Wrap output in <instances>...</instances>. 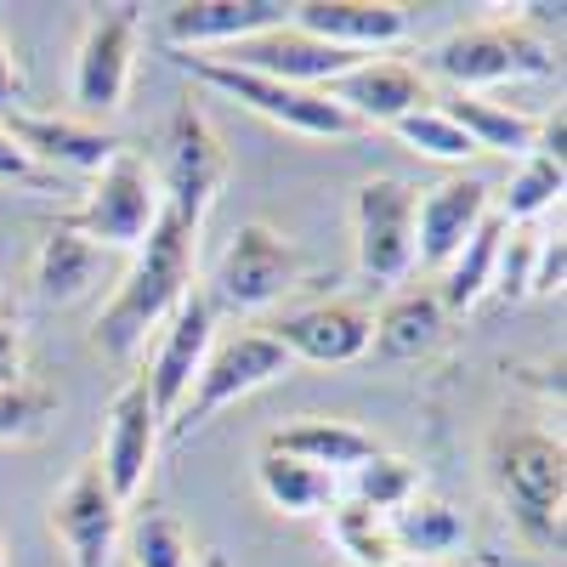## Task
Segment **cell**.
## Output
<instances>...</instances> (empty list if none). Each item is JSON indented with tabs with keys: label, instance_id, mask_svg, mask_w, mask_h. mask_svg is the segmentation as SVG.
Listing matches in <instances>:
<instances>
[{
	"label": "cell",
	"instance_id": "5b68a950",
	"mask_svg": "<svg viewBox=\"0 0 567 567\" xmlns=\"http://www.w3.org/2000/svg\"><path fill=\"white\" fill-rule=\"evenodd\" d=\"M194 80H205L210 91H221V97L245 103L250 114L296 131V136H312V142H341V136H358L363 125L352 114H341L336 103L323 97V91H301V85H284V80H267V74H250V69H233L221 58H176Z\"/></svg>",
	"mask_w": 567,
	"mask_h": 567
},
{
	"label": "cell",
	"instance_id": "ab89813d",
	"mask_svg": "<svg viewBox=\"0 0 567 567\" xmlns=\"http://www.w3.org/2000/svg\"><path fill=\"white\" fill-rule=\"evenodd\" d=\"M392 567H449V561H392Z\"/></svg>",
	"mask_w": 567,
	"mask_h": 567
},
{
	"label": "cell",
	"instance_id": "52a82bcc",
	"mask_svg": "<svg viewBox=\"0 0 567 567\" xmlns=\"http://www.w3.org/2000/svg\"><path fill=\"white\" fill-rule=\"evenodd\" d=\"M301 250L296 239H284L278 227L267 221H245L239 233L227 239L221 261H216V278H210V307H227V312H261L272 301H284L301 284Z\"/></svg>",
	"mask_w": 567,
	"mask_h": 567
},
{
	"label": "cell",
	"instance_id": "30bf717a",
	"mask_svg": "<svg viewBox=\"0 0 567 567\" xmlns=\"http://www.w3.org/2000/svg\"><path fill=\"white\" fill-rule=\"evenodd\" d=\"M136 74V7H103L85 18L80 52H74V80L69 97L74 109L97 125L103 114L125 109V91Z\"/></svg>",
	"mask_w": 567,
	"mask_h": 567
},
{
	"label": "cell",
	"instance_id": "ac0fdd59",
	"mask_svg": "<svg viewBox=\"0 0 567 567\" xmlns=\"http://www.w3.org/2000/svg\"><path fill=\"white\" fill-rule=\"evenodd\" d=\"M12 131V142L40 165V171H74V176H97L125 142L103 125H91V120H74V114H12V120H0Z\"/></svg>",
	"mask_w": 567,
	"mask_h": 567
},
{
	"label": "cell",
	"instance_id": "8d00e7d4",
	"mask_svg": "<svg viewBox=\"0 0 567 567\" xmlns=\"http://www.w3.org/2000/svg\"><path fill=\"white\" fill-rule=\"evenodd\" d=\"M12 114H23V74L12 63L7 34H0V120H12Z\"/></svg>",
	"mask_w": 567,
	"mask_h": 567
},
{
	"label": "cell",
	"instance_id": "3957f363",
	"mask_svg": "<svg viewBox=\"0 0 567 567\" xmlns=\"http://www.w3.org/2000/svg\"><path fill=\"white\" fill-rule=\"evenodd\" d=\"M556 69H561L556 45L523 18L471 23L432 45V74L465 91V97H477L483 85H505V80H550Z\"/></svg>",
	"mask_w": 567,
	"mask_h": 567
},
{
	"label": "cell",
	"instance_id": "d6a6232c",
	"mask_svg": "<svg viewBox=\"0 0 567 567\" xmlns=\"http://www.w3.org/2000/svg\"><path fill=\"white\" fill-rule=\"evenodd\" d=\"M58 414V392L40 381H0V443L34 437L45 420Z\"/></svg>",
	"mask_w": 567,
	"mask_h": 567
},
{
	"label": "cell",
	"instance_id": "836d02e7",
	"mask_svg": "<svg viewBox=\"0 0 567 567\" xmlns=\"http://www.w3.org/2000/svg\"><path fill=\"white\" fill-rule=\"evenodd\" d=\"M534 250H539V233L534 227H505L499 256H494V296H505V301H523L528 296Z\"/></svg>",
	"mask_w": 567,
	"mask_h": 567
},
{
	"label": "cell",
	"instance_id": "f546056e",
	"mask_svg": "<svg viewBox=\"0 0 567 567\" xmlns=\"http://www.w3.org/2000/svg\"><path fill=\"white\" fill-rule=\"evenodd\" d=\"M131 567H194V539H187V528L176 523V516L165 511H136L125 534H120Z\"/></svg>",
	"mask_w": 567,
	"mask_h": 567
},
{
	"label": "cell",
	"instance_id": "4dcf8cb0",
	"mask_svg": "<svg viewBox=\"0 0 567 567\" xmlns=\"http://www.w3.org/2000/svg\"><path fill=\"white\" fill-rule=\"evenodd\" d=\"M414 494H420V471H414L403 454H386V449H381L374 460H363V465L352 471V494H347V499L392 516V511H403Z\"/></svg>",
	"mask_w": 567,
	"mask_h": 567
},
{
	"label": "cell",
	"instance_id": "603a6c76",
	"mask_svg": "<svg viewBox=\"0 0 567 567\" xmlns=\"http://www.w3.org/2000/svg\"><path fill=\"white\" fill-rule=\"evenodd\" d=\"M443 329H449V312H443V301H437V290H398L386 307H381V318H374V352L381 358H398V363H409V358H425L437 341H443Z\"/></svg>",
	"mask_w": 567,
	"mask_h": 567
},
{
	"label": "cell",
	"instance_id": "277c9868",
	"mask_svg": "<svg viewBox=\"0 0 567 567\" xmlns=\"http://www.w3.org/2000/svg\"><path fill=\"white\" fill-rule=\"evenodd\" d=\"M159 210H165V199H159L154 165L142 154H131V148H120L97 176H91L85 199L63 216V227L114 256V250H136L142 239H148V227L159 221Z\"/></svg>",
	"mask_w": 567,
	"mask_h": 567
},
{
	"label": "cell",
	"instance_id": "8992f818",
	"mask_svg": "<svg viewBox=\"0 0 567 567\" xmlns=\"http://www.w3.org/2000/svg\"><path fill=\"white\" fill-rule=\"evenodd\" d=\"M227 148H221V136H216V125L205 120V109L187 97L176 114H171V125H165V171H154L159 176V199H165V210L182 221V227H205V216H210V205H216V194L227 187Z\"/></svg>",
	"mask_w": 567,
	"mask_h": 567
},
{
	"label": "cell",
	"instance_id": "d4e9b609",
	"mask_svg": "<svg viewBox=\"0 0 567 567\" xmlns=\"http://www.w3.org/2000/svg\"><path fill=\"white\" fill-rule=\"evenodd\" d=\"M256 488L278 516H329V505L341 499V483L329 471H312V465H301L290 454H272V449L256 454Z\"/></svg>",
	"mask_w": 567,
	"mask_h": 567
},
{
	"label": "cell",
	"instance_id": "484cf974",
	"mask_svg": "<svg viewBox=\"0 0 567 567\" xmlns=\"http://www.w3.org/2000/svg\"><path fill=\"white\" fill-rule=\"evenodd\" d=\"M499 239H505V221L488 216V221L454 250V261L443 267V284H437L443 312H471L483 296H494V256H499Z\"/></svg>",
	"mask_w": 567,
	"mask_h": 567
},
{
	"label": "cell",
	"instance_id": "4316f807",
	"mask_svg": "<svg viewBox=\"0 0 567 567\" xmlns=\"http://www.w3.org/2000/svg\"><path fill=\"white\" fill-rule=\"evenodd\" d=\"M392 539H398V556H414V561H443L465 545V516L443 499H425L414 494L403 511H392Z\"/></svg>",
	"mask_w": 567,
	"mask_h": 567
},
{
	"label": "cell",
	"instance_id": "6da1fadb",
	"mask_svg": "<svg viewBox=\"0 0 567 567\" xmlns=\"http://www.w3.org/2000/svg\"><path fill=\"white\" fill-rule=\"evenodd\" d=\"M194 245H199V233L182 227L171 210H159L148 239L131 250V267L114 278V296H109L97 329H91V347L103 358L125 363L148 341V329H159L182 307V296L194 290Z\"/></svg>",
	"mask_w": 567,
	"mask_h": 567
},
{
	"label": "cell",
	"instance_id": "2e32d148",
	"mask_svg": "<svg viewBox=\"0 0 567 567\" xmlns=\"http://www.w3.org/2000/svg\"><path fill=\"white\" fill-rule=\"evenodd\" d=\"M323 97L341 114H352L358 125H398L420 109H432V80L403 58H363L341 80H329Z\"/></svg>",
	"mask_w": 567,
	"mask_h": 567
},
{
	"label": "cell",
	"instance_id": "8fae6325",
	"mask_svg": "<svg viewBox=\"0 0 567 567\" xmlns=\"http://www.w3.org/2000/svg\"><path fill=\"white\" fill-rule=\"evenodd\" d=\"M52 534L69 556V567H114L120 534H125V505L114 499L97 460L80 465L52 499Z\"/></svg>",
	"mask_w": 567,
	"mask_h": 567
},
{
	"label": "cell",
	"instance_id": "7c38bea8",
	"mask_svg": "<svg viewBox=\"0 0 567 567\" xmlns=\"http://www.w3.org/2000/svg\"><path fill=\"white\" fill-rule=\"evenodd\" d=\"M210 347H216V307H210L205 290H187L182 307L159 323L154 358H148V369H142V381H148V398H154L159 425L176 420V409H182L187 386H194L199 363L210 358Z\"/></svg>",
	"mask_w": 567,
	"mask_h": 567
},
{
	"label": "cell",
	"instance_id": "d6986e66",
	"mask_svg": "<svg viewBox=\"0 0 567 567\" xmlns=\"http://www.w3.org/2000/svg\"><path fill=\"white\" fill-rule=\"evenodd\" d=\"M290 23L352 58L409 40V7H398V0H301V7H290Z\"/></svg>",
	"mask_w": 567,
	"mask_h": 567
},
{
	"label": "cell",
	"instance_id": "9c48e42d",
	"mask_svg": "<svg viewBox=\"0 0 567 567\" xmlns=\"http://www.w3.org/2000/svg\"><path fill=\"white\" fill-rule=\"evenodd\" d=\"M278 374H290V352H284L267 329H245V336L216 341L210 358L194 374V386H187V398H182V409L171 420V432L176 437L194 432V425H205L216 409H227V403H239V398L272 386Z\"/></svg>",
	"mask_w": 567,
	"mask_h": 567
},
{
	"label": "cell",
	"instance_id": "83f0119b",
	"mask_svg": "<svg viewBox=\"0 0 567 567\" xmlns=\"http://www.w3.org/2000/svg\"><path fill=\"white\" fill-rule=\"evenodd\" d=\"M561 187H567V159L528 154V159H516L505 187H494V216L505 227H528L534 216H545L561 199Z\"/></svg>",
	"mask_w": 567,
	"mask_h": 567
},
{
	"label": "cell",
	"instance_id": "ffe728a7",
	"mask_svg": "<svg viewBox=\"0 0 567 567\" xmlns=\"http://www.w3.org/2000/svg\"><path fill=\"white\" fill-rule=\"evenodd\" d=\"M278 23H290L284 0H182V7L165 12V40L176 52L199 58L205 45H239Z\"/></svg>",
	"mask_w": 567,
	"mask_h": 567
},
{
	"label": "cell",
	"instance_id": "d590c367",
	"mask_svg": "<svg viewBox=\"0 0 567 567\" xmlns=\"http://www.w3.org/2000/svg\"><path fill=\"white\" fill-rule=\"evenodd\" d=\"M0 182H12V187H34V194H52V187H58V176H52V171H40V165L18 148L7 125H0Z\"/></svg>",
	"mask_w": 567,
	"mask_h": 567
},
{
	"label": "cell",
	"instance_id": "1f68e13d",
	"mask_svg": "<svg viewBox=\"0 0 567 567\" xmlns=\"http://www.w3.org/2000/svg\"><path fill=\"white\" fill-rule=\"evenodd\" d=\"M392 131H398V142H403L409 154L432 159V165H471V159H477L471 136H465L437 103H432V109H420V114H409V120H398Z\"/></svg>",
	"mask_w": 567,
	"mask_h": 567
},
{
	"label": "cell",
	"instance_id": "e575fe53",
	"mask_svg": "<svg viewBox=\"0 0 567 567\" xmlns=\"http://www.w3.org/2000/svg\"><path fill=\"white\" fill-rule=\"evenodd\" d=\"M561 278H567V239H561V233H539L528 296H561Z\"/></svg>",
	"mask_w": 567,
	"mask_h": 567
},
{
	"label": "cell",
	"instance_id": "44dd1931",
	"mask_svg": "<svg viewBox=\"0 0 567 567\" xmlns=\"http://www.w3.org/2000/svg\"><path fill=\"white\" fill-rule=\"evenodd\" d=\"M261 449L290 454V460H301V465H312V471H329L336 483H341V477H352V471H358L363 460L381 454V443H374V437L363 432V425L336 420V414H307V420L278 425V432H272Z\"/></svg>",
	"mask_w": 567,
	"mask_h": 567
},
{
	"label": "cell",
	"instance_id": "9a60e30c",
	"mask_svg": "<svg viewBox=\"0 0 567 567\" xmlns=\"http://www.w3.org/2000/svg\"><path fill=\"white\" fill-rule=\"evenodd\" d=\"M488 216H494V182L483 176H449L425 187V199L414 205V267L443 272Z\"/></svg>",
	"mask_w": 567,
	"mask_h": 567
},
{
	"label": "cell",
	"instance_id": "e0dca14e",
	"mask_svg": "<svg viewBox=\"0 0 567 567\" xmlns=\"http://www.w3.org/2000/svg\"><path fill=\"white\" fill-rule=\"evenodd\" d=\"M233 69H250V74H267V80H284V85H301V91H323L329 80H341L347 69H358L363 58L341 52V45H323L312 34H301L296 23H278L256 40H239V45H227V58Z\"/></svg>",
	"mask_w": 567,
	"mask_h": 567
},
{
	"label": "cell",
	"instance_id": "5bb4252c",
	"mask_svg": "<svg viewBox=\"0 0 567 567\" xmlns=\"http://www.w3.org/2000/svg\"><path fill=\"white\" fill-rule=\"evenodd\" d=\"M267 336L290 352V363H318V369H341V363H358L374 341V312L363 301H312V307H296L284 312Z\"/></svg>",
	"mask_w": 567,
	"mask_h": 567
},
{
	"label": "cell",
	"instance_id": "f1b7e54d",
	"mask_svg": "<svg viewBox=\"0 0 567 567\" xmlns=\"http://www.w3.org/2000/svg\"><path fill=\"white\" fill-rule=\"evenodd\" d=\"M329 539H336L341 556H352L358 567H392V561H403L398 539H392V516L369 511L358 499H336V505H329Z\"/></svg>",
	"mask_w": 567,
	"mask_h": 567
},
{
	"label": "cell",
	"instance_id": "74e56055",
	"mask_svg": "<svg viewBox=\"0 0 567 567\" xmlns=\"http://www.w3.org/2000/svg\"><path fill=\"white\" fill-rule=\"evenodd\" d=\"M0 381H23V329L12 312H0Z\"/></svg>",
	"mask_w": 567,
	"mask_h": 567
},
{
	"label": "cell",
	"instance_id": "7a4b0ae2",
	"mask_svg": "<svg viewBox=\"0 0 567 567\" xmlns=\"http://www.w3.org/2000/svg\"><path fill=\"white\" fill-rule=\"evenodd\" d=\"M488 477L511 523L523 528L528 545L561 556V505H567V449L550 432L516 425L499 432L488 449Z\"/></svg>",
	"mask_w": 567,
	"mask_h": 567
},
{
	"label": "cell",
	"instance_id": "f35d334b",
	"mask_svg": "<svg viewBox=\"0 0 567 567\" xmlns=\"http://www.w3.org/2000/svg\"><path fill=\"white\" fill-rule=\"evenodd\" d=\"M194 567H233V561H227V556H221V550H205V556H199V561H194Z\"/></svg>",
	"mask_w": 567,
	"mask_h": 567
},
{
	"label": "cell",
	"instance_id": "cb8c5ba5",
	"mask_svg": "<svg viewBox=\"0 0 567 567\" xmlns=\"http://www.w3.org/2000/svg\"><path fill=\"white\" fill-rule=\"evenodd\" d=\"M477 154H499V159H528L534 154V136H539V120L523 114V109H505V103H488V97H465L454 91L449 103H437Z\"/></svg>",
	"mask_w": 567,
	"mask_h": 567
},
{
	"label": "cell",
	"instance_id": "7402d4cb",
	"mask_svg": "<svg viewBox=\"0 0 567 567\" xmlns=\"http://www.w3.org/2000/svg\"><path fill=\"white\" fill-rule=\"evenodd\" d=\"M109 278V250H97L91 239H80V233H69L63 221L45 227V239L34 250V267H29V284L34 296L45 307H74L85 301L97 284Z\"/></svg>",
	"mask_w": 567,
	"mask_h": 567
},
{
	"label": "cell",
	"instance_id": "4fadbf2b",
	"mask_svg": "<svg viewBox=\"0 0 567 567\" xmlns=\"http://www.w3.org/2000/svg\"><path fill=\"white\" fill-rule=\"evenodd\" d=\"M159 414H154V398H148V381L131 374V381L114 392L109 403V420H103V454H97V471L109 477L114 499L131 505L154 477V454H159Z\"/></svg>",
	"mask_w": 567,
	"mask_h": 567
},
{
	"label": "cell",
	"instance_id": "ba28073f",
	"mask_svg": "<svg viewBox=\"0 0 567 567\" xmlns=\"http://www.w3.org/2000/svg\"><path fill=\"white\" fill-rule=\"evenodd\" d=\"M414 205L420 194L398 176H369L352 194V250L374 290H392L414 272Z\"/></svg>",
	"mask_w": 567,
	"mask_h": 567
},
{
	"label": "cell",
	"instance_id": "60d3db41",
	"mask_svg": "<svg viewBox=\"0 0 567 567\" xmlns=\"http://www.w3.org/2000/svg\"><path fill=\"white\" fill-rule=\"evenodd\" d=\"M0 567H7V539H0Z\"/></svg>",
	"mask_w": 567,
	"mask_h": 567
}]
</instances>
